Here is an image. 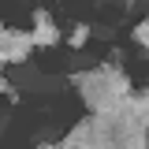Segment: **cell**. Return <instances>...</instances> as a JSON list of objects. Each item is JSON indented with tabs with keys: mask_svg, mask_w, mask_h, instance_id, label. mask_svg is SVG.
I'll return each mask as SVG.
<instances>
[{
	"mask_svg": "<svg viewBox=\"0 0 149 149\" xmlns=\"http://www.w3.org/2000/svg\"><path fill=\"white\" fill-rule=\"evenodd\" d=\"M74 86L82 93V101L90 104V112H112L119 101H127L134 93L127 71L119 67V56H112L108 63H97L90 71H78L74 74Z\"/></svg>",
	"mask_w": 149,
	"mask_h": 149,
	"instance_id": "1",
	"label": "cell"
},
{
	"mask_svg": "<svg viewBox=\"0 0 149 149\" xmlns=\"http://www.w3.org/2000/svg\"><path fill=\"white\" fill-rule=\"evenodd\" d=\"M34 52V37L30 30H0V63H26V56Z\"/></svg>",
	"mask_w": 149,
	"mask_h": 149,
	"instance_id": "2",
	"label": "cell"
},
{
	"mask_svg": "<svg viewBox=\"0 0 149 149\" xmlns=\"http://www.w3.org/2000/svg\"><path fill=\"white\" fill-rule=\"evenodd\" d=\"M30 37H34V49H52L56 41H60V30H56L52 15H49L45 8L34 11V30H30Z\"/></svg>",
	"mask_w": 149,
	"mask_h": 149,
	"instance_id": "3",
	"label": "cell"
},
{
	"mask_svg": "<svg viewBox=\"0 0 149 149\" xmlns=\"http://www.w3.org/2000/svg\"><path fill=\"white\" fill-rule=\"evenodd\" d=\"M86 41H90V26H86V22H74V30L67 34V45H71V49H82Z\"/></svg>",
	"mask_w": 149,
	"mask_h": 149,
	"instance_id": "4",
	"label": "cell"
},
{
	"mask_svg": "<svg viewBox=\"0 0 149 149\" xmlns=\"http://www.w3.org/2000/svg\"><path fill=\"white\" fill-rule=\"evenodd\" d=\"M134 41H138V45H149V22H146V19L134 26Z\"/></svg>",
	"mask_w": 149,
	"mask_h": 149,
	"instance_id": "5",
	"label": "cell"
},
{
	"mask_svg": "<svg viewBox=\"0 0 149 149\" xmlns=\"http://www.w3.org/2000/svg\"><path fill=\"white\" fill-rule=\"evenodd\" d=\"M0 67H4V63H0ZM0 93H11V97H15V90H11V86L4 82V74H0Z\"/></svg>",
	"mask_w": 149,
	"mask_h": 149,
	"instance_id": "6",
	"label": "cell"
},
{
	"mask_svg": "<svg viewBox=\"0 0 149 149\" xmlns=\"http://www.w3.org/2000/svg\"><path fill=\"white\" fill-rule=\"evenodd\" d=\"M127 4H130V0H127Z\"/></svg>",
	"mask_w": 149,
	"mask_h": 149,
	"instance_id": "7",
	"label": "cell"
}]
</instances>
